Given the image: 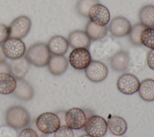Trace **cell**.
<instances>
[{
  "instance_id": "27",
  "label": "cell",
  "mask_w": 154,
  "mask_h": 137,
  "mask_svg": "<svg viewBox=\"0 0 154 137\" xmlns=\"http://www.w3.org/2000/svg\"><path fill=\"white\" fill-rule=\"evenodd\" d=\"M146 27L141 23L134 25L129 34V38L131 42L135 46L141 45L140 41V35L143 30Z\"/></svg>"
},
{
  "instance_id": "11",
  "label": "cell",
  "mask_w": 154,
  "mask_h": 137,
  "mask_svg": "<svg viewBox=\"0 0 154 137\" xmlns=\"http://www.w3.org/2000/svg\"><path fill=\"white\" fill-rule=\"evenodd\" d=\"M90 21L98 26H106L109 22L111 15L106 7L100 3L94 4L89 10Z\"/></svg>"
},
{
  "instance_id": "14",
  "label": "cell",
  "mask_w": 154,
  "mask_h": 137,
  "mask_svg": "<svg viewBox=\"0 0 154 137\" xmlns=\"http://www.w3.org/2000/svg\"><path fill=\"white\" fill-rule=\"evenodd\" d=\"M47 45L51 53L54 55H64L67 52L69 46L67 40L59 35L51 37Z\"/></svg>"
},
{
  "instance_id": "37",
  "label": "cell",
  "mask_w": 154,
  "mask_h": 137,
  "mask_svg": "<svg viewBox=\"0 0 154 137\" xmlns=\"http://www.w3.org/2000/svg\"><path fill=\"white\" fill-rule=\"evenodd\" d=\"M79 137H92V136H91L87 134H84V135H82L79 136Z\"/></svg>"
},
{
  "instance_id": "22",
  "label": "cell",
  "mask_w": 154,
  "mask_h": 137,
  "mask_svg": "<svg viewBox=\"0 0 154 137\" xmlns=\"http://www.w3.org/2000/svg\"><path fill=\"white\" fill-rule=\"evenodd\" d=\"M138 92L143 100L154 101V79L147 78L143 80L140 84Z\"/></svg>"
},
{
  "instance_id": "28",
  "label": "cell",
  "mask_w": 154,
  "mask_h": 137,
  "mask_svg": "<svg viewBox=\"0 0 154 137\" xmlns=\"http://www.w3.org/2000/svg\"><path fill=\"white\" fill-rule=\"evenodd\" d=\"M97 3H99L97 0H79L76 4L77 12L79 15L88 17L89 10Z\"/></svg>"
},
{
  "instance_id": "1",
  "label": "cell",
  "mask_w": 154,
  "mask_h": 137,
  "mask_svg": "<svg viewBox=\"0 0 154 137\" xmlns=\"http://www.w3.org/2000/svg\"><path fill=\"white\" fill-rule=\"evenodd\" d=\"M25 56L28 62L37 67L48 65L51 53L46 43L39 42L32 44L26 50Z\"/></svg>"
},
{
  "instance_id": "30",
  "label": "cell",
  "mask_w": 154,
  "mask_h": 137,
  "mask_svg": "<svg viewBox=\"0 0 154 137\" xmlns=\"http://www.w3.org/2000/svg\"><path fill=\"white\" fill-rule=\"evenodd\" d=\"M0 137H18V133L16 129L7 125L0 126Z\"/></svg>"
},
{
  "instance_id": "34",
  "label": "cell",
  "mask_w": 154,
  "mask_h": 137,
  "mask_svg": "<svg viewBox=\"0 0 154 137\" xmlns=\"http://www.w3.org/2000/svg\"><path fill=\"white\" fill-rule=\"evenodd\" d=\"M10 73V64L6 61L0 62V73Z\"/></svg>"
},
{
  "instance_id": "10",
  "label": "cell",
  "mask_w": 154,
  "mask_h": 137,
  "mask_svg": "<svg viewBox=\"0 0 154 137\" xmlns=\"http://www.w3.org/2000/svg\"><path fill=\"white\" fill-rule=\"evenodd\" d=\"M86 77L93 82H100L104 81L108 75L106 65L98 60H92L85 69Z\"/></svg>"
},
{
  "instance_id": "5",
  "label": "cell",
  "mask_w": 154,
  "mask_h": 137,
  "mask_svg": "<svg viewBox=\"0 0 154 137\" xmlns=\"http://www.w3.org/2000/svg\"><path fill=\"white\" fill-rule=\"evenodd\" d=\"M31 20L26 16L22 15L15 18L9 27L10 38L22 39L29 32L31 28Z\"/></svg>"
},
{
  "instance_id": "6",
  "label": "cell",
  "mask_w": 154,
  "mask_h": 137,
  "mask_svg": "<svg viewBox=\"0 0 154 137\" xmlns=\"http://www.w3.org/2000/svg\"><path fill=\"white\" fill-rule=\"evenodd\" d=\"M91 55L86 48L73 49L69 55V62L75 69L85 70L91 61Z\"/></svg>"
},
{
  "instance_id": "13",
  "label": "cell",
  "mask_w": 154,
  "mask_h": 137,
  "mask_svg": "<svg viewBox=\"0 0 154 137\" xmlns=\"http://www.w3.org/2000/svg\"><path fill=\"white\" fill-rule=\"evenodd\" d=\"M69 65V61L64 55H51L48 64L49 72L54 76H60L64 73Z\"/></svg>"
},
{
  "instance_id": "7",
  "label": "cell",
  "mask_w": 154,
  "mask_h": 137,
  "mask_svg": "<svg viewBox=\"0 0 154 137\" xmlns=\"http://www.w3.org/2000/svg\"><path fill=\"white\" fill-rule=\"evenodd\" d=\"M2 46L5 56L11 60L23 56L26 52L25 44L21 39L9 37Z\"/></svg>"
},
{
  "instance_id": "16",
  "label": "cell",
  "mask_w": 154,
  "mask_h": 137,
  "mask_svg": "<svg viewBox=\"0 0 154 137\" xmlns=\"http://www.w3.org/2000/svg\"><path fill=\"white\" fill-rule=\"evenodd\" d=\"M9 64L10 73L16 79H23L30 68V63L24 56L18 59L11 60Z\"/></svg>"
},
{
  "instance_id": "24",
  "label": "cell",
  "mask_w": 154,
  "mask_h": 137,
  "mask_svg": "<svg viewBox=\"0 0 154 137\" xmlns=\"http://www.w3.org/2000/svg\"><path fill=\"white\" fill-rule=\"evenodd\" d=\"M85 32L90 40H100L107 35L108 28L106 26H98L89 21L85 26Z\"/></svg>"
},
{
  "instance_id": "4",
  "label": "cell",
  "mask_w": 154,
  "mask_h": 137,
  "mask_svg": "<svg viewBox=\"0 0 154 137\" xmlns=\"http://www.w3.org/2000/svg\"><path fill=\"white\" fill-rule=\"evenodd\" d=\"M84 128L86 133L92 137H103L108 129L107 121L101 116L92 115L87 118Z\"/></svg>"
},
{
  "instance_id": "35",
  "label": "cell",
  "mask_w": 154,
  "mask_h": 137,
  "mask_svg": "<svg viewBox=\"0 0 154 137\" xmlns=\"http://www.w3.org/2000/svg\"><path fill=\"white\" fill-rule=\"evenodd\" d=\"M29 127L32 128L33 129H34V130L37 132V135H38V137H46L48 135H45L43 133H42L41 132H40L38 130V129H37V127H36L35 126V120H33L31 123H29Z\"/></svg>"
},
{
  "instance_id": "32",
  "label": "cell",
  "mask_w": 154,
  "mask_h": 137,
  "mask_svg": "<svg viewBox=\"0 0 154 137\" xmlns=\"http://www.w3.org/2000/svg\"><path fill=\"white\" fill-rule=\"evenodd\" d=\"M18 137H38L37 132L32 128L28 127L22 129L19 134Z\"/></svg>"
},
{
  "instance_id": "31",
  "label": "cell",
  "mask_w": 154,
  "mask_h": 137,
  "mask_svg": "<svg viewBox=\"0 0 154 137\" xmlns=\"http://www.w3.org/2000/svg\"><path fill=\"white\" fill-rule=\"evenodd\" d=\"M10 37L9 27L6 25L0 23V44H2Z\"/></svg>"
},
{
  "instance_id": "3",
  "label": "cell",
  "mask_w": 154,
  "mask_h": 137,
  "mask_svg": "<svg viewBox=\"0 0 154 137\" xmlns=\"http://www.w3.org/2000/svg\"><path fill=\"white\" fill-rule=\"evenodd\" d=\"M37 129L42 133L48 135L54 133L61 126L58 115L52 112H46L40 114L35 120Z\"/></svg>"
},
{
  "instance_id": "26",
  "label": "cell",
  "mask_w": 154,
  "mask_h": 137,
  "mask_svg": "<svg viewBox=\"0 0 154 137\" xmlns=\"http://www.w3.org/2000/svg\"><path fill=\"white\" fill-rule=\"evenodd\" d=\"M140 41L144 46L154 49V28H145L141 33Z\"/></svg>"
},
{
  "instance_id": "17",
  "label": "cell",
  "mask_w": 154,
  "mask_h": 137,
  "mask_svg": "<svg viewBox=\"0 0 154 137\" xmlns=\"http://www.w3.org/2000/svg\"><path fill=\"white\" fill-rule=\"evenodd\" d=\"M16 87L13 93V95L22 100H31L34 96V88L31 85L24 79H16Z\"/></svg>"
},
{
  "instance_id": "9",
  "label": "cell",
  "mask_w": 154,
  "mask_h": 137,
  "mask_svg": "<svg viewBox=\"0 0 154 137\" xmlns=\"http://www.w3.org/2000/svg\"><path fill=\"white\" fill-rule=\"evenodd\" d=\"M86 120L85 111L79 108H72L64 114V122L72 130H79L84 127Z\"/></svg>"
},
{
  "instance_id": "20",
  "label": "cell",
  "mask_w": 154,
  "mask_h": 137,
  "mask_svg": "<svg viewBox=\"0 0 154 137\" xmlns=\"http://www.w3.org/2000/svg\"><path fill=\"white\" fill-rule=\"evenodd\" d=\"M107 126L109 132L116 136L124 135L128 129L126 121L119 116H112L109 118L107 121Z\"/></svg>"
},
{
  "instance_id": "25",
  "label": "cell",
  "mask_w": 154,
  "mask_h": 137,
  "mask_svg": "<svg viewBox=\"0 0 154 137\" xmlns=\"http://www.w3.org/2000/svg\"><path fill=\"white\" fill-rule=\"evenodd\" d=\"M139 19L146 28H154V5L148 4L143 6L140 10Z\"/></svg>"
},
{
  "instance_id": "19",
  "label": "cell",
  "mask_w": 154,
  "mask_h": 137,
  "mask_svg": "<svg viewBox=\"0 0 154 137\" xmlns=\"http://www.w3.org/2000/svg\"><path fill=\"white\" fill-rule=\"evenodd\" d=\"M112 45L106 43V42H96L91 48V55H93L95 60L103 59L107 58H110L116 52V49L112 48ZM118 51V50H117Z\"/></svg>"
},
{
  "instance_id": "15",
  "label": "cell",
  "mask_w": 154,
  "mask_h": 137,
  "mask_svg": "<svg viewBox=\"0 0 154 137\" xmlns=\"http://www.w3.org/2000/svg\"><path fill=\"white\" fill-rule=\"evenodd\" d=\"M109 62L112 70L119 72H124L129 67V53L122 50H118L110 57Z\"/></svg>"
},
{
  "instance_id": "18",
  "label": "cell",
  "mask_w": 154,
  "mask_h": 137,
  "mask_svg": "<svg viewBox=\"0 0 154 137\" xmlns=\"http://www.w3.org/2000/svg\"><path fill=\"white\" fill-rule=\"evenodd\" d=\"M67 41L70 46L73 49H87L91 43V40L85 31L81 30H75L71 32L68 36Z\"/></svg>"
},
{
  "instance_id": "21",
  "label": "cell",
  "mask_w": 154,
  "mask_h": 137,
  "mask_svg": "<svg viewBox=\"0 0 154 137\" xmlns=\"http://www.w3.org/2000/svg\"><path fill=\"white\" fill-rule=\"evenodd\" d=\"M16 79L11 73H0V94L3 95L12 94L16 88Z\"/></svg>"
},
{
  "instance_id": "23",
  "label": "cell",
  "mask_w": 154,
  "mask_h": 137,
  "mask_svg": "<svg viewBox=\"0 0 154 137\" xmlns=\"http://www.w3.org/2000/svg\"><path fill=\"white\" fill-rule=\"evenodd\" d=\"M129 63L128 68L131 71L138 72L143 69L144 66L145 61H146V55L143 50H135L129 53Z\"/></svg>"
},
{
  "instance_id": "2",
  "label": "cell",
  "mask_w": 154,
  "mask_h": 137,
  "mask_svg": "<svg viewBox=\"0 0 154 137\" xmlns=\"http://www.w3.org/2000/svg\"><path fill=\"white\" fill-rule=\"evenodd\" d=\"M30 115L23 107L15 105L9 108L5 113V121L8 126L18 130L27 126L30 123Z\"/></svg>"
},
{
  "instance_id": "36",
  "label": "cell",
  "mask_w": 154,
  "mask_h": 137,
  "mask_svg": "<svg viewBox=\"0 0 154 137\" xmlns=\"http://www.w3.org/2000/svg\"><path fill=\"white\" fill-rule=\"evenodd\" d=\"M6 58H7V57L5 56V55L4 53L2 44H0V62L5 61Z\"/></svg>"
},
{
  "instance_id": "29",
  "label": "cell",
  "mask_w": 154,
  "mask_h": 137,
  "mask_svg": "<svg viewBox=\"0 0 154 137\" xmlns=\"http://www.w3.org/2000/svg\"><path fill=\"white\" fill-rule=\"evenodd\" d=\"M54 133V137H75L73 130L66 124H61Z\"/></svg>"
},
{
  "instance_id": "33",
  "label": "cell",
  "mask_w": 154,
  "mask_h": 137,
  "mask_svg": "<svg viewBox=\"0 0 154 137\" xmlns=\"http://www.w3.org/2000/svg\"><path fill=\"white\" fill-rule=\"evenodd\" d=\"M146 63L149 68L154 70V49H150L146 54Z\"/></svg>"
},
{
  "instance_id": "12",
  "label": "cell",
  "mask_w": 154,
  "mask_h": 137,
  "mask_svg": "<svg viewBox=\"0 0 154 137\" xmlns=\"http://www.w3.org/2000/svg\"><path fill=\"white\" fill-rule=\"evenodd\" d=\"M132 25L125 17L117 16L113 18L108 26L110 33L116 37L120 38L129 35Z\"/></svg>"
},
{
  "instance_id": "8",
  "label": "cell",
  "mask_w": 154,
  "mask_h": 137,
  "mask_svg": "<svg viewBox=\"0 0 154 137\" xmlns=\"http://www.w3.org/2000/svg\"><path fill=\"white\" fill-rule=\"evenodd\" d=\"M140 84L139 79L134 75L125 73L118 78L117 87L120 93L126 95H132L138 91Z\"/></svg>"
}]
</instances>
